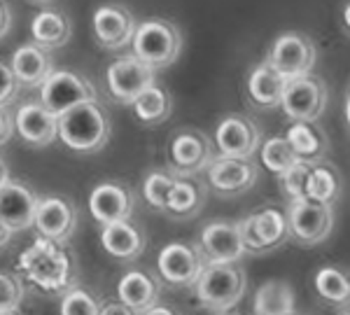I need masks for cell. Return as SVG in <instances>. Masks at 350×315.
Returning a JSON list of instances; mask_svg holds the SVG:
<instances>
[{
    "instance_id": "obj_1",
    "label": "cell",
    "mask_w": 350,
    "mask_h": 315,
    "mask_svg": "<svg viewBox=\"0 0 350 315\" xmlns=\"http://www.w3.org/2000/svg\"><path fill=\"white\" fill-rule=\"evenodd\" d=\"M110 115L98 100H87L56 117V133L68 150L80 154L100 152L110 140Z\"/></svg>"
},
{
    "instance_id": "obj_2",
    "label": "cell",
    "mask_w": 350,
    "mask_h": 315,
    "mask_svg": "<svg viewBox=\"0 0 350 315\" xmlns=\"http://www.w3.org/2000/svg\"><path fill=\"white\" fill-rule=\"evenodd\" d=\"M131 44L135 59H140L152 70H161L178 61L183 52V33L173 21L154 16L135 26Z\"/></svg>"
},
{
    "instance_id": "obj_3",
    "label": "cell",
    "mask_w": 350,
    "mask_h": 315,
    "mask_svg": "<svg viewBox=\"0 0 350 315\" xmlns=\"http://www.w3.org/2000/svg\"><path fill=\"white\" fill-rule=\"evenodd\" d=\"M194 290L206 311L229 313L245 295V273L239 264H206Z\"/></svg>"
},
{
    "instance_id": "obj_4",
    "label": "cell",
    "mask_w": 350,
    "mask_h": 315,
    "mask_svg": "<svg viewBox=\"0 0 350 315\" xmlns=\"http://www.w3.org/2000/svg\"><path fill=\"white\" fill-rule=\"evenodd\" d=\"M287 232L290 241L301 247H313L325 243L334 232V206H325L318 201H295L287 206Z\"/></svg>"
},
{
    "instance_id": "obj_5",
    "label": "cell",
    "mask_w": 350,
    "mask_h": 315,
    "mask_svg": "<svg viewBox=\"0 0 350 315\" xmlns=\"http://www.w3.org/2000/svg\"><path fill=\"white\" fill-rule=\"evenodd\" d=\"M280 108H283V112L292 122L315 124L327 108L325 80L313 75V72L290 80L285 87L283 98H280Z\"/></svg>"
},
{
    "instance_id": "obj_6",
    "label": "cell",
    "mask_w": 350,
    "mask_h": 315,
    "mask_svg": "<svg viewBox=\"0 0 350 315\" xmlns=\"http://www.w3.org/2000/svg\"><path fill=\"white\" fill-rule=\"evenodd\" d=\"M267 61L287 80L308 75L318 61V47L308 36L297 31L283 33L273 40Z\"/></svg>"
},
{
    "instance_id": "obj_7",
    "label": "cell",
    "mask_w": 350,
    "mask_h": 315,
    "mask_svg": "<svg viewBox=\"0 0 350 315\" xmlns=\"http://www.w3.org/2000/svg\"><path fill=\"white\" fill-rule=\"evenodd\" d=\"M87 100H98L94 84L72 70H54L40 84V103L56 117Z\"/></svg>"
},
{
    "instance_id": "obj_8",
    "label": "cell",
    "mask_w": 350,
    "mask_h": 315,
    "mask_svg": "<svg viewBox=\"0 0 350 315\" xmlns=\"http://www.w3.org/2000/svg\"><path fill=\"white\" fill-rule=\"evenodd\" d=\"M168 159H171V173L175 176H196L206 171L215 159L211 138L199 128H180L168 145Z\"/></svg>"
},
{
    "instance_id": "obj_9",
    "label": "cell",
    "mask_w": 350,
    "mask_h": 315,
    "mask_svg": "<svg viewBox=\"0 0 350 315\" xmlns=\"http://www.w3.org/2000/svg\"><path fill=\"white\" fill-rule=\"evenodd\" d=\"M206 269L199 245L191 243H168L161 247L159 257H157V271L161 280L173 288H189L199 280L201 271Z\"/></svg>"
},
{
    "instance_id": "obj_10",
    "label": "cell",
    "mask_w": 350,
    "mask_h": 315,
    "mask_svg": "<svg viewBox=\"0 0 350 315\" xmlns=\"http://www.w3.org/2000/svg\"><path fill=\"white\" fill-rule=\"evenodd\" d=\"M217 156H239L252 159V154L262 145V131L257 122L247 115H227L215 128Z\"/></svg>"
},
{
    "instance_id": "obj_11",
    "label": "cell",
    "mask_w": 350,
    "mask_h": 315,
    "mask_svg": "<svg viewBox=\"0 0 350 315\" xmlns=\"http://www.w3.org/2000/svg\"><path fill=\"white\" fill-rule=\"evenodd\" d=\"M206 171L208 182L219 196H241L250 192L259 178L257 164L239 156H215Z\"/></svg>"
},
{
    "instance_id": "obj_12",
    "label": "cell",
    "mask_w": 350,
    "mask_h": 315,
    "mask_svg": "<svg viewBox=\"0 0 350 315\" xmlns=\"http://www.w3.org/2000/svg\"><path fill=\"white\" fill-rule=\"evenodd\" d=\"M154 72L150 66H145L135 56H122L115 64H110L108 68V89L120 103L133 105V100L140 96L148 87L154 84Z\"/></svg>"
},
{
    "instance_id": "obj_13",
    "label": "cell",
    "mask_w": 350,
    "mask_h": 315,
    "mask_svg": "<svg viewBox=\"0 0 350 315\" xmlns=\"http://www.w3.org/2000/svg\"><path fill=\"white\" fill-rule=\"evenodd\" d=\"M199 250L206 264H239L247 255L241 243L236 222H227V219H217L203 227Z\"/></svg>"
},
{
    "instance_id": "obj_14",
    "label": "cell",
    "mask_w": 350,
    "mask_h": 315,
    "mask_svg": "<svg viewBox=\"0 0 350 315\" xmlns=\"http://www.w3.org/2000/svg\"><path fill=\"white\" fill-rule=\"evenodd\" d=\"M33 227L38 234L54 243H64L75 234L77 227V210L70 199L66 196H47V199L38 201L36 217H33Z\"/></svg>"
},
{
    "instance_id": "obj_15",
    "label": "cell",
    "mask_w": 350,
    "mask_h": 315,
    "mask_svg": "<svg viewBox=\"0 0 350 315\" xmlns=\"http://www.w3.org/2000/svg\"><path fill=\"white\" fill-rule=\"evenodd\" d=\"M135 16L126 5L105 3L94 12V33L105 49H122L131 44L135 33Z\"/></svg>"
},
{
    "instance_id": "obj_16",
    "label": "cell",
    "mask_w": 350,
    "mask_h": 315,
    "mask_svg": "<svg viewBox=\"0 0 350 315\" xmlns=\"http://www.w3.org/2000/svg\"><path fill=\"white\" fill-rule=\"evenodd\" d=\"M89 210H92L96 222L100 224L131 219L133 192L122 182H100L89 194Z\"/></svg>"
},
{
    "instance_id": "obj_17",
    "label": "cell",
    "mask_w": 350,
    "mask_h": 315,
    "mask_svg": "<svg viewBox=\"0 0 350 315\" xmlns=\"http://www.w3.org/2000/svg\"><path fill=\"white\" fill-rule=\"evenodd\" d=\"M38 196L31 187L24 182H8L0 187V219L14 232H24V229L33 227V217H36Z\"/></svg>"
},
{
    "instance_id": "obj_18",
    "label": "cell",
    "mask_w": 350,
    "mask_h": 315,
    "mask_svg": "<svg viewBox=\"0 0 350 315\" xmlns=\"http://www.w3.org/2000/svg\"><path fill=\"white\" fill-rule=\"evenodd\" d=\"M14 128L33 148L52 145L59 138V133H56V115H52L42 103L21 105L14 115Z\"/></svg>"
},
{
    "instance_id": "obj_19",
    "label": "cell",
    "mask_w": 350,
    "mask_h": 315,
    "mask_svg": "<svg viewBox=\"0 0 350 315\" xmlns=\"http://www.w3.org/2000/svg\"><path fill=\"white\" fill-rule=\"evenodd\" d=\"M145 243H148L145 232L138 224L129 222V219L103 224V232H100V245H103V250L122 262H131L135 257L143 255Z\"/></svg>"
},
{
    "instance_id": "obj_20",
    "label": "cell",
    "mask_w": 350,
    "mask_h": 315,
    "mask_svg": "<svg viewBox=\"0 0 350 315\" xmlns=\"http://www.w3.org/2000/svg\"><path fill=\"white\" fill-rule=\"evenodd\" d=\"M287 82L290 80L280 75L269 61H262L247 75V96L262 110L280 108V98L285 94Z\"/></svg>"
},
{
    "instance_id": "obj_21",
    "label": "cell",
    "mask_w": 350,
    "mask_h": 315,
    "mask_svg": "<svg viewBox=\"0 0 350 315\" xmlns=\"http://www.w3.org/2000/svg\"><path fill=\"white\" fill-rule=\"evenodd\" d=\"M10 68H12L14 77L19 80L21 87H40V84L54 72V61L47 49L38 47V44L33 42V44H24V47L16 49Z\"/></svg>"
},
{
    "instance_id": "obj_22",
    "label": "cell",
    "mask_w": 350,
    "mask_h": 315,
    "mask_svg": "<svg viewBox=\"0 0 350 315\" xmlns=\"http://www.w3.org/2000/svg\"><path fill=\"white\" fill-rule=\"evenodd\" d=\"M159 280L145 271H126L117 283V299L133 308L135 313L148 311L159 301Z\"/></svg>"
},
{
    "instance_id": "obj_23",
    "label": "cell",
    "mask_w": 350,
    "mask_h": 315,
    "mask_svg": "<svg viewBox=\"0 0 350 315\" xmlns=\"http://www.w3.org/2000/svg\"><path fill=\"white\" fill-rule=\"evenodd\" d=\"M285 140L295 150L297 159L304 161V164H318L329 152L327 133L308 122H292V126L285 131Z\"/></svg>"
},
{
    "instance_id": "obj_24",
    "label": "cell",
    "mask_w": 350,
    "mask_h": 315,
    "mask_svg": "<svg viewBox=\"0 0 350 315\" xmlns=\"http://www.w3.org/2000/svg\"><path fill=\"white\" fill-rule=\"evenodd\" d=\"M203 204H206V184H201L191 176H178L163 213L175 219H189L199 215Z\"/></svg>"
},
{
    "instance_id": "obj_25",
    "label": "cell",
    "mask_w": 350,
    "mask_h": 315,
    "mask_svg": "<svg viewBox=\"0 0 350 315\" xmlns=\"http://www.w3.org/2000/svg\"><path fill=\"white\" fill-rule=\"evenodd\" d=\"M70 19L64 12H56V10H42L33 16L31 21V36L33 42L42 49H56L64 47V44L70 40Z\"/></svg>"
},
{
    "instance_id": "obj_26",
    "label": "cell",
    "mask_w": 350,
    "mask_h": 315,
    "mask_svg": "<svg viewBox=\"0 0 350 315\" xmlns=\"http://www.w3.org/2000/svg\"><path fill=\"white\" fill-rule=\"evenodd\" d=\"M315 292L325 303L334 308H350V269L338 266V264H327V266L315 271Z\"/></svg>"
},
{
    "instance_id": "obj_27",
    "label": "cell",
    "mask_w": 350,
    "mask_h": 315,
    "mask_svg": "<svg viewBox=\"0 0 350 315\" xmlns=\"http://www.w3.org/2000/svg\"><path fill=\"white\" fill-rule=\"evenodd\" d=\"M341 192H343V178L334 164H329L327 159L318 161V164H310L306 199L318 201V204L325 206H334L341 199Z\"/></svg>"
},
{
    "instance_id": "obj_28",
    "label": "cell",
    "mask_w": 350,
    "mask_h": 315,
    "mask_svg": "<svg viewBox=\"0 0 350 315\" xmlns=\"http://www.w3.org/2000/svg\"><path fill=\"white\" fill-rule=\"evenodd\" d=\"M297 306L295 290L287 280H267L255 292V315H292Z\"/></svg>"
},
{
    "instance_id": "obj_29",
    "label": "cell",
    "mask_w": 350,
    "mask_h": 315,
    "mask_svg": "<svg viewBox=\"0 0 350 315\" xmlns=\"http://www.w3.org/2000/svg\"><path fill=\"white\" fill-rule=\"evenodd\" d=\"M133 110H135V117H138L143 124L157 126V124L166 122L168 117H171L173 96L154 82L152 87H148L138 98L133 100Z\"/></svg>"
},
{
    "instance_id": "obj_30",
    "label": "cell",
    "mask_w": 350,
    "mask_h": 315,
    "mask_svg": "<svg viewBox=\"0 0 350 315\" xmlns=\"http://www.w3.org/2000/svg\"><path fill=\"white\" fill-rule=\"evenodd\" d=\"M255 227L267 252L278 250L285 241H290L287 217L280 208H262L259 213H255Z\"/></svg>"
},
{
    "instance_id": "obj_31",
    "label": "cell",
    "mask_w": 350,
    "mask_h": 315,
    "mask_svg": "<svg viewBox=\"0 0 350 315\" xmlns=\"http://www.w3.org/2000/svg\"><path fill=\"white\" fill-rule=\"evenodd\" d=\"M259 156H262V164L267 166L273 176H283L285 171H290L299 161L295 150H292L290 143L285 140V136L269 138L267 143L259 145Z\"/></svg>"
},
{
    "instance_id": "obj_32",
    "label": "cell",
    "mask_w": 350,
    "mask_h": 315,
    "mask_svg": "<svg viewBox=\"0 0 350 315\" xmlns=\"http://www.w3.org/2000/svg\"><path fill=\"white\" fill-rule=\"evenodd\" d=\"M175 173L168 171H152L143 182V196L145 201L154 208V210H166V201L168 194H171L173 184H175Z\"/></svg>"
},
{
    "instance_id": "obj_33",
    "label": "cell",
    "mask_w": 350,
    "mask_h": 315,
    "mask_svg": "<svg viewBox=\"0 0 350 315\" xmlns=\"http://www.w3.org/2000/svg\"><path fill=\"white\" fill-rule=\"evenodd\" d=\"M308 176H310V164H304V161H297L290 171H285L283 176H278L280 192H283V196H287L290 204L306 199Z\"/></svg>"
},
{
    "instance_id": "obj_34",
    "label": "cell",
    "mask_w": 350,
    "mask_h": 315,
    "mask_svg": "<svg viewBox=\"0 0 350 315\" xmlns=\"http://www.w3.org/2000/svg\"><path fill=\"white\" fill-rule=\"evenodd\" d=\"M100 301L89 290L75 288L66 292L61 299V315H98Z\"/></svg>"
},
{
    "instance_id": "obj_35",
    "label": "cell",
    "mask_w": 350,
    "mask_h": 315,
    "mask_svg": "<svg viewBox=\"0 0 350 315\" xmlns=\"http://www.w3.org/2000/svg\"><path fill=\"white\" fill-rule=\"evenodd\" d=\"M26 288L14 273L0 271V311H12L24 303Z\"/></svg>"
},
{
    "instance_id": "obj_36",
    "label": "cell",
    "mask_w": 350,
    "mask_h": 315,
    "mask_svg": "<svg viewBox=\"0 0 350 315\" xmlns=\"http://www.w3.org/2000/svg\"><path fill=\"white\" fill-rule=\"evenodd\" d=\"M236 227H239L241 243L245 247L247 255H267V247H264L262 238H259V234H257V227H255V213L239 219Z\"/></svg>"
},
{
    "instance_id": "obj_37",
    "label": "cell",
    "mask_w": 350,
    "mask_h": 315,
    "mask_svg": "<svg viewBox=\"0 0 350 315\" xmlns=\"http://www.w3.org/2000/svg\"><path fill=\"white\" fill-rule=\"evenodd\" d=\"M21 84L14 77L12 68H10L5 61H0V108H8L10 103L16 98Z\"/></svg>"
},
{
    "instance_id": "obj_38",
    "label": "cell",
    "mask_w": 350,
    "mask_h": 315,
    "mask_svg": "<svg viewBox=\"0 0 350 315\" xmlns=\"http://www.w3.org/2000/svg\"><path fill=\"white\" fill-rule=\"evenodd\" d=\"M12 131H14L12 115L8 112V108H0V148L12 138Z\"/></svg>"
},
{
    "instance_id": "obj_39",
    "label": "cell",
    "mask_w": 350,
    "mask_h": 315,
    "mask_svg": "<svg viewBox=\"0 0 350 315\" xmlns=\"http://www.w3.org/2000/svg\"><path fill=\"white\" fill-rule=\"evenodd\" d=\"M98 315H140V313H135L133 308H129L126 303H122V301H112V303L100 306Z\"/></svg>"
},
{
    "instance_id": "obj_40",
    "label": "cell",
    "mask_w": 350,
    "mask_h": 315,
    "mask_svg": "<svg viewBox=\"0 0 350 315\" xmlns=\"http://www.w3.org/2000/svg\"><path fill=\"white\" fill-rule=\"evenodd\" d=\"M10 26H12V12H10V5L5 0H0V38L8 36Z\"/></svg>"
},
{
    "instance_id": "obj_41",
    "label": "cell",
    "mask_w": 350,
    "mask_h": 315,
    "mask_svg": "<svg viewBox=\"0 0 350 315\" xmlns=\"http://www.w3.org/2000/svg\"><path fill=\"white\" fill-rule=\"evenodd\" d=\"M140 315H180L175 308L171 306H163V303H154V306H150L148 311H143Z\"/></svg>"
},
{
    "instance_id": "obj_42",
    "label": "cell",
    "mask_w": 350,
    "mask_h": 315,
    "mask_svg": "<svg viewBox=\"0 0 350 315\" xmlns=\"http://www.w3.org/2000/svg\"><path fill=\"white\" fill-rule=\"evenodd\" d=\"M10 238H12V229H10L8 224L3 222V219H0V247L8 245Z\"/></svg>"
},
{
    "instance_id": "obj_43",
    "label": "cell",
    "mask_w": 350,
    "mask_h": 315,
    "mask_svg": "<svg viewBox=\"0 0 350 315\" xmlns=\"http://www.w3.org/2000/svg\"><path fill=\"white\" fill-rule=\"evenodd\" d=\"M341 21H343V28H346V33H348V36H350V0H348L346 5H343Z\"/></svg>"
},
{
    "instance_id": "obj_44",
    "label": "cell",
    "mask_w": 350,
    "mask_h": 315,
    "mask_svg": "<svg viewBox=\"0 0 350 315\" xmlns=\"http://www.w3.org/2000/svg\"><path fill=\"white\" fill-rule=\"evenodd\" d=\"M8 180H10V171H8V166H5V161L0 159V187H3Z\"/></svg>"
},
{
    "instance_id": "obj_45",
    "label": "cell",
    "mask_w": 350,
    "mask_h": 315,
    "mask_svg": "<svg viewBox=\"0 0 350 315\" xmlns=\"http://www.w3.org/2000/svg\"><path fill=\"white\" fill-rule=\"evenodd\" d=\"M346 122L350 126V92H348V98H346Z\"/></svg>"
},
{
    "instance_id": "obj_46",
    "label": "cell",
    "mask_w": 350,
    "mask_h": 315,
    "mask_svg": "<svg viewBox=\"0 0 350 315\" xmlns=\"http://www.w3.org/2000/svg\"><path fill=\"white\" fill-rule=\"evenodd\" d=\"M0 315H24L19 308H12V311H0Z\"/></svg>"
},
{
    "instance_id": "obj_47",
    "label": "cell",
    "mask_w": 350,
    "mask_h": 315,
    "mask_svg": "<svg viewBox=\"0 0 350 315\" xmlns=\"http://www.w3.org/2000/svg\"><path fill=\"white\" fill-rule=\"evenodd\" d=\"M341 315H350V308H343V313Z\"/></svg>"
},
{
    "instance_id": "obj_48",
    "label": "cell",
    "mask_w": 350,
    "mask_h": 315,
    "mask_svg": "<svg viewBox=\"0 0 350 315\" xmlns=\"http://www.w3.org/2000/svg\"><path fill=\"white\" fill-rule=\"evenodd\" d=\"M219 315H236V313H219Z\"/></svg>"
},
{
    "instance_id": "obj_49",
    "label": "cell",
    "mask_w": 350,
    "mask_h": 315,
    "mask_svg": "<svg viewBox=\"0 0 350 315\" xmlns=\"http://www.w3.org/2000/svg\"><path fill=\"white\" fill-rule=\"evenodd\" d=\"M36 3H47V0H36Z\"/></svg>"
},
{
    "instance_id": "obj_50",
    "label": "cell",
    "mask_w": 350,
    "mask_h": 315,
    "mask_svg": "<svg viewBox=\"0 0 350 315\" xmlns=\"http://www.w3.org/2000/svg\"><path fill=\"white\" fill-rule=\"evenodd\" d=\"M292 315H297V313H292Z\"/></svg>"
}]
</instances>
